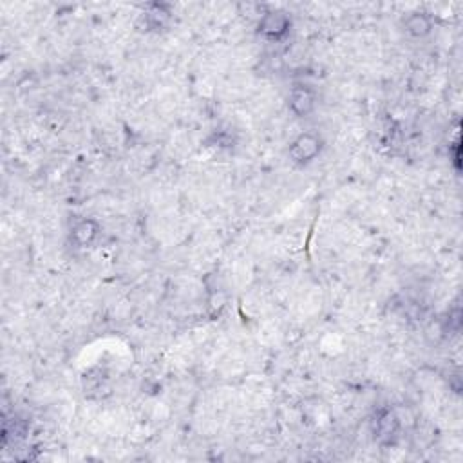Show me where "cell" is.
Segmentation results:
<instances>
[{
	"mask_svg": "<svg viewBox=\"0 0 463 463\" xmlns=\"http://www.w3.org/2000/svg\"><path fill=\"white\" fill-rule=\"evenodd\" d=\"M98 235V224L93 219H84L73 228V239L78 246H87L96 239Z\"/></svg>",
	"mask_w": 463,
	"mask_h": 463,
	"instance_id": "cell-5",
	"label": "cell"
},
{
	"mask_svg": "<svg viewBox=\"0 0 463 463\" xmlns=\"http://www.w3.org/2000/svg\"><path fill=\"white\" fill-rule=\"evenodd\" d=\"M322 150V141L317 134L306 132L300 134L297 140L289 147V158L299 165H306L309 161H313Z\"/></svg>",
	"mask_w": 463,
	"mask_h": 463,
	"instance_id": "cell-1",
	"label": "cell"
},
{
	"mask_svg": "<svg viewBox=\"0 0 463 463\" xmlns=\"http://www.w3.org/2000/svg\"><path fill=\"white\" fill-rule=\"evenodd\" d=\"M289 109L300 118L311 115L315 109V95L311 93V89L304 87V85L294 87L292 95H289Z\"/></svg>",
	"mask_w": 463,
	"mask_h": 463,
	"instance_id": "cell-2",
	"label": "cell"
},
{
	"mask_svg": "<svg viewBox=\"0 0 463 463\" xmlns=\"http://www.w3.org/2000/svg\"><path fill=\"white\" fill-rule=\"evenodd\" d=\"M289 21L283 13H266L259 22V31L268 38H281L288 33Z\"/></svg>",
	"mask_w": 463,
	"mask_h": 463,
	"instance_id": "cell-3",
	"label": "cell"
},
{
	"mask_svg": "<svg viewBox=\"0 0 463 463\" xmlns=\"http://www.w3.org/2000/svg\"><path fill=\"white\" fill-rule=\"evenodd\" d=\"M405 29L413 36H423L431 31V21L423 13H413L405 19Z\"/></svg>",
	"mask_w": 463,
	"mask_h": 463,
	"instance_id": "cell-6",
	"label": "cell"
},
{
	"mask_svg": "<svg viewBox=\"0 0 463 463\" xmlns=\"http://www.w3.org/2000/svg\"><path fill=\"white\" fill-rule=\"evenodd\" d=\"M396 433H399V418L391 411H383L377 420V436L382 442H391Z\"/></svg>",
	"mask_w": 463,
	"mask_h": 463,
	"instance_id": "cell-4",
	"label": "cell"
}]
</instances>
